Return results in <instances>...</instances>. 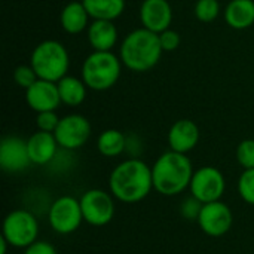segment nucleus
<instances>
[{"label": "nucleus", "instance_id": "nucleus-1", "mask_svg": "<svg viewBox=\"0 0 254 254\" xmlns=\"http://www.w3.org/2000/svg\"><path fill=\"white\" fill-rule=\"evenodd\" d=\"M109 188L115 199L124 204H137L153 189L152 168L138 158L124 161L110 173Z\"/></svg>", "mask_w": 254, "mask_h": 254}, {"label": "nucleus", "instance_id": "nucleus-2", "mask_svg": "<svg viewBox=\"0 0 254 254\" xmlns=\"http://www.w3.org/2000/svg\"><path fill=\"white\" fill-rule=\"evenodd\" d=\"M193 173L188 155L168 150L152 167L153 189L164 196H176L190 186Z\"/></svg>", "mask_w": 254, "mask_h": 254}, {"label": "nucleus", "instance_id": "nucleus-3", "mask_svg": "<svg viewBox=\"0 0 254 254\" xmlns=\"http://www.w3.org/2000/svg\"><path fill=\"white\" fill-rule=\"evenodd\" d=\"M162 52L159 34L143 27L124 39L121 60L132 71H147L158 64Z\"/></svg>", "mask_w": 254, "mask_h": 254}, {"label": "nucleus", "instance_id": "nucleus-4", "mask_svg": "<svg viewBox=\"0 0 254 254\" xmlns=\"http://www.w3.org/2000/svg\"><path fill=\"white\" fill-rule=\"evenodd\" d=\"M121 76V61L110 51H94L82 65L85 85L95 91L112 88Z\"/></svg>", "mask_w": 254, "mask_h": 254}, {"label": "nucleus", "instance_id": "nucleus-5", "mask_svg": "<svg viewBox=\"0 0 254 254\" xmlns=\"http://www.w3.org/2000/svg\"><path fill=\"white\" fill-rule=\"evenodd\" d=\"M30 65L39 79L60 82L68 70L67 49L57 40H45L34 48Z\"/></svg>", "mask_w": 254, "mask_h": 254}, {"label": "nucleus", "instance_id": "nucleus-6", "mask_svg": "<svg viewBox=\"0 0 254 254\" xmlns=\"http://www.w3.org/2000/svg\"><path fill=\"white\" fill-rule=\"evenodd\" d=\"M1 237L15 249H27L37 241L39 222L30 210H13L10 211L1 226Z\"/></svg>", "mask_w": 254, "mask_h": 254}, {"label": "nucleus", "instance_id": "nucleus-7", "mask_svg": "<svg viewBox=\"0 0 254 254\" xmlns=\"http://www.w3.org/2000/svg\"><path fill=\"white\" fill-rule=\"evenodd\" d=\"M48 222L52 231L60 235H70L77 231L83 222L79 199L70 195L57 198L48 208Z\"/></svg>", "mask_w": 254, "mask_h": 254}, {"label": "nucleus", "instance_id": "nucleus-8", "mask_svg": "<svg viewBox=\"0 0 254 254\" xmlns=\"http://www.w3.org/2000/svg\"><path fill=\"white\" fill-rule=\"evenodd\" d=\"M80 208L83 222L91 226L101 228L109 225L115 217V201L113 195L101 189L86 190L80 198Z\"/></svg>", "mask_w": 254, "mask_h": 254}, {"label": "nucleus", "instance_id": "nucleus-9", "mask_svg": "<svg viewBox=\"0 0 254 254\" xmlns=\"http://www.w3.org/2000/svg\"><path fill=\"white\" fill-rule=\"evenodd\" d=\"M190 193L202 204L220 201L226 190V180L220 170L214 167H201L193 173L190 182Z\"/></svg>", "mask_w": 254, "mask_h": 254}, {"label": "nucleus", "instance_id": "nucleus-10", "mask_svg": "<svg viewBox=\"0 0 254 254\" xmlns=\"http://www.w3.org/2000/svg\"><path fill=\"white\" fill-rule=\"evenodd\" d=\"M54 135L58 146L65 150L82 147L91 135V124L82 115H68L61 118Z\"/></svg>", "mask_w": 254, "mask_h": 254}, {"label": "nucleus", "instance_id": "nucleus-11", "mask_svg": "<svg viewBox=\"0 0 254 254\" xmlns=\"http://www.w3.org/2000/svg\"><path fill=\"white\" fill-rule=\"evenodd\" d=\"M196 222L205 235L220 238L231 231L234 223V214L225 202L214 201L202 205Z\"/></svg>", "mask_w": 254, "mask_h": 254}, {"label": "nucleus", "instance_id": "nucleus-12", "mask_svg": "<svg viewBox=\"0 0 254 254\" xmlns=\"http://www.w3.org/2000/svg\"><path fill=\"white\" fill-rule=\"evenodd\" d=\"M31 164L27 141L19 137L7 135L0 143V167L7 173H21Z\"/></svg>", "mask_w": 254, "mask_h": 254}, {"label": "nucleus", "instance_id": "nucleus-13", "mask_svg": "<svg viewBox=\"0 0 254 254\" xmlns=\"http://www.w3.org/2000/svg\"><path fill=\"white\" fill-rule=\"evenodd\" d=\"M25 98L28 106L37 113L54 112L61 103L57 82H51L45 79H37V82L27 89Z\"/></svg>", "mask_w": 254, "mask_h": 254}, {"label": "nucleus", "instance_id": "nucleus-14", "mask_svg": "<svg viewBox=\"0 0 254 254\" xmlns=\"http://www.w3.org/2000/svg\"><path fill=\"white\" fill-rule=\"evenodd\" d=\"M140 19L144 28L159 34L170 28L173 21V9L167 0H143L140 7Z\"/></svg>", "mask_w": 254, "mask_h": 254}, {"label": "nucleus", "instance_id": "nucleus-15", "mask_svg": "<svg viewBox=\"0 0 254 254\" xmlns=\"http://www.w3.org/2000/svg\"><path fill=\"white\" fill-rule=\"evenodd\" d=\"M199 141V128L190 119L177 121L168 132L170 149L179 153H189Z\"/></svg>", "mask_w": 254, "mask_h": 254}, {"label": "nucleus", "instance_id": "nucleus-16", "mask_svg": "<svg viewBox=\"0 0 254 254\" xmlns=\"http://www.w3.org/2000/svg\"><path fill=\"white\" fill-rule=\"evenodd\" d=\"M27 149L31 164L48 165L57 156L58 141L54 132L37 131L27 140Z\"/></svg>", "mask_w": 254, "mask_h": 254}, {"label": "nucleus", "instance_id": "nucleus-17", "mask_svg": "<svg viewBox=\"0 0 254 254\" xmlns=\"http://www.w3.org/2000/svg\"><path fill=\"white\" fill-rule=\"evenodd\" d=\"M88 39L94 51H110L118 40V30L113 21L94 19L88 28Z\"/></svg>", "mask_w": 254, "mask_h": 254}, {"label": "nucleus", "instance_id": "nucleus-18", "mask_svg": "<svg viewBox=\"0 0 254 254\" xmlns=\"http://www.w3.org/2000/svg\"><path fill=\"white\" fill-rule=\"evenodd\" d=\"M225 19L229 27L235 30H244L254 24L253 0H232L226 6Z\"/></svg>", "mask_w": 254, "mask_h": 254}, {"label": "nucleus", "instance_id": "nucleus-19", "mask_svg": "<svg viewBox=\"0 0 254 254\" xmlns=\"http://www.w3.org/2000/svg\"><path fill=\"white\" fill-rule=\"evenodd\" d=\"M89 13L82 1H70L61 12L60 21L63 28L70 34H77L85 30Z\"/></svg>", "mask_w": 254, "mask_h": 254}, {"label": "nucleus", "instance_id": "nucleus-20", "mask_svg": "<svg viewBox=\"0 0 254 254\" xmlns=\"http://www.w3.org/2000/svg\"><path fill=\"white\" fill-rule=\"evenodd\" d=\"M82 3L94 19L113 21L121 16L125 9V0H83Z\"/></svg>", "mask_w": 254, "mask_h": 254}, {"label": "nucleus", "instance_id": "nucleus-21", "mask_svg": "<svg viewBox=\"0 0 254 254\" xmlns=\"http://www.w3.org/2000/svg\"><path fill=\"white\" fill-rule=\"evenodd\" d=\"M61 103L67 106H79L86 97V85L83 80L71 76H64L60 82H57Z\"/></svg>", "mask_w": 254, "mask_h": 254}, {"label": "nucleus", "instance_id": "nucleus-22", "mask_svg": "<svg viewBox=\"0 0 254 254\" xmlns=\"http://www.w3.org/2000/svg\"><path fill=\"white\" fill-rule=\"evenodd\" d=\"M97 147L103 156H107V158L119 156L127 149V137L118 129L103 131L97 140Z\"/></svg>", "mask_w": 254, "mask_h": 254}, {"label": "nucleus", "instance_id": "nucleus-23", "mask_svg": "<svg viewBox=\"0 0 254 254\" xmlns=\"http://www.w3.org/2000/svg\"><path fill=\"white\" fill-rule=\"evenodd\" d=\"M220 4L217 0H198L195 4V15L201 22H211L219 16Z\"/></svg>", "mask_w": 254, "mask_h": 254}, {"label": "nucleus", "instance_id": "nucleus-24", "mask_svg": "<svg viewBox=\"0 0 254 254\" xmlns=\"http://www.w3.org/2000/svg\"><path fill=\"white\" fill-rule=\"evenodd\" d=\"M238 192L244 202L254 205V168L244 170L238 179Z\"/></svg>", "mask_w": 254, "mask_h": 254}, {"label": "nucleus", "instance_id": "nucleus-25", "mask_svg": "<svg viewBox=\"0 0 254 254\" xmlns=\"http://www.w3.org/2000/svg\"><path fill=\"white\" fill-rule=\"evenodd\" d=\"M237 161L244 170L254 168V140L249 138V140H244L238 144Z\"/></svg>", "mask_w": 254, "mask_h": 254}, {"label": "nucleus", "instance_id": "nucleus-26", "mask_svg": "<svg viewBox=\"0 0 254 254\" xmlns=\"http://www.w3.org/2000/svg\"><path fill=\"white\" fill-rule=\"evenodd\" d=\"M13 79L18 83V86L28 89L31 85H34L37 82L39 76L36 74V71L31 65H19L13 71Z\"/></svg>", "mask_w": 254, "mask_h": 254}, {"label": "nucleus", "instance_id": "nucleus-27", "mask_svg": "<svg viewBox=\"0 0 254 254\" xmlns=\"http://www.w3.org/2000/svg\"><path fill=\"white\" fill-rule=\"evenodd\" d=\"M60 118L57 116L55 110L54 112H40L37 113L36 118V125L39 131H46V132H54L60 124Z\"/></svg>", "mask_w": 254, "mask_h": 254}, {"label": "nucleus", "instance_id": "nucleus-28", "mask_svg": "<svg viewBox=\"0 0 254 254\" xmlns=\"http://www.w3.org/2000/svg\"><path fill=\"white\" fill-rule=\"evenodd\" d=\"M202 202L199 199H196L195 196H190L188 199H185L182 202L180 207V214L186 219V220H198L199 213L202 210Z\"/></svg>", "mask_w": 254, "mask_h": 254}, {"label": "nucleus", "instance_id": "nucleus-29", "mask_svg": "<svg viewBox=\"0 0 254 254\" xmlns=\"http://www.w3.org/2000/svg\"><path fill=\"white\" fill-rule=\"evenodd\" d=\"M159 42H161V46L164 51L167 52H171V51H176L180 45V36L177 31L174 30H165L162 33H159Z\"/></svg>", "mask_w": 254, "mask_h": 254}, {"label": "nucleus", "instance_id": "nucleus-30", "mask_svg": "<svg viewBox=\"0 0 254 254\" xmlns=\"http://www.w3.org/2000/svg\"><path fill=\"white\" fill-rule=\"evenodd\" d=\"M24 254H58L57 249L46 241H36L27 249H24Z\"/></svg>", "mask_w": 254, "mask_h": 254}]
</instances>
